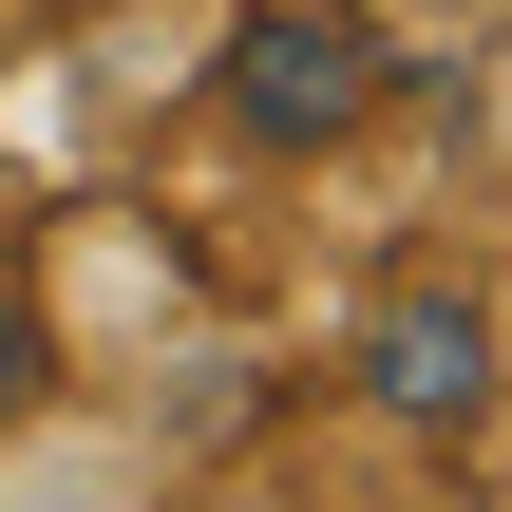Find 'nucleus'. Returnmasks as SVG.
I'll return each mask as SVG.
<instances>
[{"mask_svg":"<svg viewBox=\"0 0 512 512\" xmlns=\"http://www.w3.org/2000/svg\"><path fill=\"white\" fill-rule=\"evenodd\" d=\"M38 399H57V323H38V304H19V285H0V437H19V418H38Z\"/></svg>","mask_w":512,"mask_h":512,"instance_id":"7ed1b4c3","label":"nucleus"},{"mask_svg":"<svg viewBox=\"0 0 512 512\" xmlns=\"http://www.w3.org/2000/svg\"><path fill=\"white\" fill-rule=\"evenodd\" d=\"M19 19H38V0H0V38H19Z\"/></svg>","mask_w":512,"mask_h":512,"instance_id":"20e7f679","label":"nucleus"},{"mask_svg":"<svg viewBox=\"0 0 512 512\" xmlns=\"http://www.w3.org/2000/svg\"><path fill=\"white\" fill-rule=\"evenodd\" d=\"M0 209H19V152H0Z\"/></svg>","mask_w":512,"mask_h":512,"instance_id":"39448f33","label":"nucleus"},{"mask_svg":"<svg viewBox=\"0 0 512 512\" xmlns=\"http://www.w3.org/2000/svg\"><path fill=\"white\" fill-rule=\"evenodd\" d=\"M342 380H361V418H399V437H475V418H494V304H475V285H380L361 342H342Z\"/></svg>","mask_w":512,"mask_h":512,"instance_id":"f03ea898","label":"nucleus"},{"mask_svg":"<svg viewBox=\"0 0 512 512\" xmlns=\"http://www.w3.org/2000/svg\"><path fill=\"white\" fill-rule=\"evenodd\" d=\"M361 114H380V38H361V19L266 0V19L228 38V133H247V152H342Z\"/></svg>","mask_w":512,"mask_h":512,"instance_id":"f257e3e1","label":"nucleus"}]
</instances>
